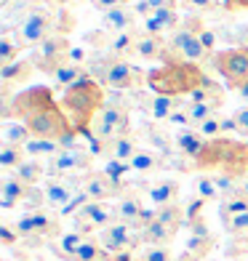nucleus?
<instances>
[{"mask_svg":"<svg viewBox=\"0 0 248 261\" xmlns=\"http://www.w3.org/2000/svg\"><path fill=\"white\" fill-rule=\"evenodd\" d=\"M187 117H190V128H197L200 123L211 120V117H216V110L208 104H187Z\"/></svg>","mask_w":248,"mask_h":261,"instance_id":"nucleus-35","label":"nucleus"},{"mask_svg":"<svg viewBox=\"0 0 248 261\" xmlns=\"http://www.w3.org/2000/svg\"><path fill=\"white\" fill-rule=\"evenodd\" d=\"M117 221L115 208H110L107 203H96V200H88L78 213H75V232L88 234L93 229H107Z\"/></svg>","mask_w":248,"mask_h":261,"instance_id":"nucleus-10","label":"nucleus"},{"mask_svg":"<svg viewBox=\"0 0 248 261\" xmlns=\"http://www.w3.org/2000/svg\"><path fill=\"white\" fill-rule=\"evenodd\" d=\"M69 51H72V45H69L67 35L56 32V35H51L48 40H43L38 48H32L30 62L35 64V69L54 75L59 67H64V64L69 62Z\"/></svg>","mask_w":248,"mask_h":261,"instance_id":"nucleus-7","label":"nucleus"},{"mask_svg":"<svg viewBox=\"0 0 248 261\" xmlns=\"http://www.w3.org/2000/svg\"><path fill=\"white\" fill-rule=\"evenodd\" d=\"M136 11L131 6H120V8H112L107 14H102V24L115 32H134V24H136Z\"/></svg>","mask_w":248,"mask_h":261,"instance_id":"nucleus-17","label":"nucleus"},{"mask_svg":"<svg viewBox=\"0 0 248 261\" xmlns=\"http://www.w3.org/2000/svg\"><path fill=\"white\" fill-rule=\"evenodd\" d=\"M197 171H219L224 176L240 179L248 171V141H235V139H214L206 141L203 152L192 160Z\"/></svg>","mask_w":248,"mask_h":261,"instance_id":"nucleus-3","label":"nucleus"},{"mask_svg":"<svg viewBox=\"0 0 248 261\" xmlns=\"http://www.w3.org/2000/svg\"><path fill=\"white\" fill-rule=\"evenodd\" d=\"M165 45L168 40L155 38V35H136V43H134V56L144 59V62H155V59H163L165 54Z\"/></svg>","mask_w":248,"mask_h":261,"instance_id":"nucleus-18","label":"nucleus"},{"mask_svg":"<svg viewBox=\"0 0 248 261\" xmlns=\"http://www.w3.org/2000/svg\"><path fill=\"white\" fill-rule=\"evenodd\" d=\"M75 261H112V256L99 245V240H86L75 253Z\"/></svg>","mask_w":248,"mask_h":261,"instance_id":"nucleus-34","label":"nucleus"},{"mask_svg":"<svg viewBox=\"0 0 248 261\" xmlns=\"http://www.w3.org/2000/svg\"><path fill=\"white\" fill-rule=\"evenodd\" d=\"M136 152H139V147H136V141H134L131 136H117V139H112L110 144H107V152H104V155H107L110 160L131 165V160H134Z\"/></svg>","mask_w":248,"mask_h":261,"instance_id":"nucleus-23","label":"nucleus"},{"mask_svg":"<svg viewBox=\"0 0 248 261\" xmlns=\"http://www.w3.org/2000/svg\"><path fill=\"white\" fill-rule=\"evenodd\" d=\"M187 99H190V104H208V107H214V110H219V107L224 104V91H221L219 83H214L208 77L203 86L195 88Z\"/></svg>","mask_w":248,"mask_h":261,"instance_id":"nucleus-20","label":"nucleus"},{"mask_svg":"<svg viewBox=\"0 0 248 261\" xmlns=\"http://www.w3.org/2000/svg\"><path fill=\"white\" fill-rule=\"evenodd\" d=\"M144 32H147V35H155V38H163V35L168 32V30H165V27L160 24V19L152 14V16L144 19Z\"/></svg>","mask_w":248,"mask_h":261,"instance_id":"nucleus-48","label":"nucleus"},{"mask_svg":"<svg viewBox=\"0 0 248 261\" xmlns=\"http://www.w3.org/2000/svg\"><path fill=\"white\" fill-rule=\"evenodd\" d=\"M32 72H35V64L30 59H19V62L8 64V67H0V80H3V86H14V83L30 80Z\"/></svg>","mask_w":248,"mask_h":261,"instance_id":"nucleus-24","label":"nucleus"},{"mask_svg":"<svg viewBox=\"0 0 248 261\" xmlns=\"http://www.w3.org/2000/svg\"><path fill=\"white\" fill-rule=\"evenodd\" d=\"M211 64H214L216 72L227 80V86L232 91H238L240 86L248 83V48H224L219 54L211 56Z\"/></svg>","mask_w":248,"mask_h":261,"instance_id":"nucleus-6","label":"nucleus"},{"mask_svg":"<svg viewBox=\"0 0 248 261\" xmlns=\"http://www.w3.org/2000/svg\"><path fill=\"white\" fill-rule=\"evenodd\" d=\"M104 107H115V110H128V96L126 93H120V91H112V93H107V99H104Z\"/></svg>","mask_w":248,"mask_h":261,"instance_id":"nucleus-47","label":"nucleus"},{"mask_svg":"<svg viewBox=\"0 0 248 261\" xmlns=\"http://www.w3.org/2000/svg\"><path fill=\"white\" fill-rule=\"evenodd\" d=\"M197 195H200V200H216V197H221L214 176H200V179H197Z\"/></svg>","mask_w":248,"mask_h":261,"instance_id":"nucleus-41","label":"nucleus"},{"mask_svg":"<svg viewBox=\"0 0 248 261\" xmlns=\"http://www.w3.org/2000/svg\"><path fill=\"white\" fill-rule=\"evenodd\" d=\"M141 211H144V205H141L134 195H126V197H120V203L115 205L117 221H123V224H128V227H134V229H139Z\"/></svg>","mask_w":248,"mask_h":261,"instance_id":"nucleus-22","label":"nucleus"},{"mask_svg":"<svg viewBox=\"0 0 248 261\" xmlns=\"http://www.w3.org/2000/svg\"><path fill=\"white\" fill-rule=\"evenodd\" d=\"M190 232L192 234H190V240H187V253H190L192 258H197V261H203L211 251H214V237H211L203 219L190 221Z\"/></svg>","mask_w":248,"mask_h":261,"instance_id":"nucleus-15","label":"nucleus"},{"mask_svg":"<svg viewBox=\"0 0 248 261\" xmlns=\"http://www.w3.org/2000/svg\"><path fill=\"white\" fill-rule=\"evenodd\" d=\"M88 237L86 234H80V232H69V234H64L62 237V253L64 256H69V258H75V253L80 251V245L86 243Z\"/></svg>","mask_w":248,"mask_h":261,"instance_id":"nucleus-40","label":"nucleus"},{"mask_svg":"<svg viewBox=\"0 0 248 261\" xmlns=\"http://www.w3.org/2000/svg\"><path fill=\"white\" fill-rule=\"evenodd\" d=\"M173 141H176V147H179V152L184 158H190V160H197V155L203 152V147H206V139L197 134L195 128H182L179 134L173 136Z\"/></svg>","mask_w":248,"mask_h":261,"instance_id":"nucleus-19","label":"nucleus"},{"mask_svg":"<svg viewBox=\"0 0 248 261\" xmlns=\"http://www.w3.org/2000/svg\"><path fill=\"white\" fill-rule=\"evenodd\" d=\"M182 59H184V62H192V64H200V62H206V59H208V51L203 48V43H200V35L192 38L182 48Z\"/></svg>","mask_w":248,"mask_h":261,"instance_id":"nucleus-37","label":"nucleus"},{"mask_svg":"<svg viewBox=\"0 0 248 261\" xmlns=\"http://www.w3.org/2000/svg\"><path fill=\"white\" fill-rule=\"evenodd\" d=\"M232 117H235V120H238V123H240V128L245 130V134H248V107H240V110H238V112H235Z\"/></svg>","mask_w":248,"mask_h":261,"instance_id":"nucleus-53","label":"nucleus"},{"mask_svg":"<svg viewBox=\"0 0 248 261\" xmlns=\"http://www.w3.org/2000/svg\"><path fill=\"white\" fill-rule=\"evenodd\" d=\"M24 155H30L32 160H38V158H54V155H59V152H62V147H59V141H51V139H30L24 147Z\"/></svg>","mask_w":248,"mask_h":261,"instance_id":"nucleus-27","label":"nucleus"},{"mask_svg":"<svg viewBox=\"0 0 248 261\" xmlns=\"http://www.w3.org/2000/svg\"><path fill=\"white\" fill-rule=\"evenodd\" d=\"M24 163V149L21 147H0V165L3 168H19Z\"/></svg>","mask_w":248,"mask_h":261,"instance_id":"nucleus-39","label":"nucleus"},{"mask_svg":"<svg viewBox=\"0 0 248 261\" xmlns=\"http://www.w3.org/2000/svg\"><path fill=\"white\" fill-rule=\"evenodd\" d=\"M128 125H131V117H128V110H115V107H104V110L96 115V120L91 125V134L99 141L110 144L117 136H128Z\"/></svg>","mask_w":248,"mask_h":261,"instance_id":"nucleus-9","label":"nucleus"},{"mask_svg":"<svg viewBox=\"0 0 248 261\" xmlns=\"http://www.w3.org/2000/svg\"><path fill=\"white\" fill-rule=\"evenodd\" d=\"M238 93H240L243 99H248V83H245V86H240V88H238Z\"/></svg>","mask_w":248,"mask_h":261,"instance_id":"nucleus-60","label":"nucleus"},{"mask_svg":"<svg viewBox=\"0 0 248 261\" xmlns=\"http://www.w3.org/2000/svg\"><path fill=\"white\" fill-rule=\"evenodd\" d=\"M83 59H86V51H83V48H72V51H69V64H78V67H83V64H80Z\"/></svg>","mask_w":248,"mask_h":261,"instance_id":"nucleus-55","label":"nucleus"},{"mask_svg":"<svg viewBox=\"0 0 248 261\" xmlns=\"http://www.w3.org/2000/svg\"><path fill=\"white\" fill-rule=\"evenodd\" d=\"M141 107L150 112V117H155V120H171V117L179 112L182 107V99H173V96H144L141 99Z\"/></svg>","mask_w":248,"mask_h":261,"instance_id":"nucleus-16","label":"nucleus"},{"mask_svg":"<svg viewBox=\"0 0 248 261\" xmlns=\"http://www.w3.org/2000/svg\"><path fill=\"white\" fill-rule=\"evenodd\" d=\"M19 237H56L59 234V219L48 211H30L16 221Z\"/></svg>","mask_w":248,"mask_h":261,"instance_id":"nucleus-12","label":"nucleus"},{"mask_svg":"<svg viewBox=\"0 0 248 261\" xmlns=\"http://www.w3.org/2000/svg\"><path fill=\"white\" fill-rule=\"evenodd\" d=\"M88 3H93V6H96V3H99V0H88Z\"/></svg>","mask_w":248,"mask_h":261,"instance_id":"nucleus-62","label":"nucleus"},{"mask_svg":"<svg viewBox=\"0 0 248 261\" xmlns=\"http://www.w3.org/2000/svg\"><path fill=\"white\" fill-rule=\"evenodd\" d=\"M179 261H197V258H192V256H190V253H184V256H182V258H179Z\"/></svg>","mask_w":248,"mask_h":261,"instance_id":"nucleus-61","label":"nucleus"},{"mask_svg":"<svg viewBox=\"0 0 248 261\" xmlns=\"http://www.w3.org/2000/svg\"><path fill=\"white\" fill-rule=\"evenodd\" d=\"M136 261H144V258H136Z\"/></svg>","mask_w":248,"mask_h":261,"instance_id":"nucleus-63","label":"nucleus"},{"mask_svg":"<svg viewBox=\"0 0 248 261\" xmlns=\"http://www.w3.org/2000/svg\"><path fill=\"white\" fill-rule=\"evenodd\" d=\"M131 0H99L96 3V8L102 11V14H107V11H112V8H120V6H128Z\"/></svg>","mask_w":248,"mask_h":261,"instance_id":"nucleus-51","label":"nucleus"},{"mask_svg":"<svg viewBox=\"0 0 248 261\" xmlns=\"http://www.w3.org/2000/svg\"><path fill=\"white\" fill-rule=\"evenodd\" d=\"M91 155L88 149H62L59 155L48 160V173L54 176H69L75 171H88Z\"/></svg>","mask_w":248,"mask_h":261,"instance_id":"nucleus-13","label":"nucleus"},{"mask_svg":"<svg viewBox=\"0 0 248 261\" xmlns=\"http://www.w3.org/2000/svg\"><path fill=\"white\" fill-rule=\"evenodd\" d=\"M11 117H21V123L30 128L35 139L62 141L67 134H72L62 104L54 99V91L45 86H32L19 91L11 101Z\"/></svg>","mask_w":248,"mask_h":261,"instance_id":"nucleus-1","label":"nucleus"},{"mask_svg":"<svg viewBox=\"0 0 248 261\" xmlns=\"http://www.w3.org/2000/svg\"><path fill=\"white\" fill-rule=\"evenodd\" d=\"M179 3L184 8H195V11H211V8H216L219 0H179Z\"/></svg>","mask_w":248,"mask_h":261,"instance_id":"nucleus-50","label":"nucleus"},{"mask_svg":"<svg viewBox=\"0 0 248 261\" xmlns=\"http://www.w3.org/2000/svg\"><path fill=\"white\" fill-rule=\"evenodd\" d=\"M19 54H21V48L16 45V40L8 38V32H6L3 38H0V67H8V64L19 62Z\"/></svg>","mask_w":248,"mask_h":261,"instance_id":"nucleus-36","label":"nucleus"},{"mask_svg":"<svg viewBox=\"0 0 248 261\" xmlns=\"http://www.w3.org/2000/svg\"><path fill=\"white\" fill-rule=\"evenodd\" d=\"M30 139H32V134H30V128L21 123V120L3 125V144L6 147H24Z\"/></svg>","mask_w":248,"mask_h":261,"instance_id":"nucleus-29","label":"nucleus"},{"mask_svg":"<svg viewBox=\"0 0 248 261\" xmlns=\"http://www.w3.org/2000/svg\"><path fill=\"white\" fill-rule=\"evenodd\" d=\"M27 192H30L27 184H21L16 176H8V179H3V184H0V205L8 211V208H14L16 203H24Z\"/></svg>","mask_w":248,"mask_h":261,"instance_id":"nucleus-21","label":"nucleus"},{"mask_svg":"<svg viewBox=\"0 0 248 261\" xmlns=\"http://www.w3.org/2000/svg\"><path fill=\"white\" fill-rule=\"evenodd\" d=\"M131 168L128 163H117V160H107V165H104V173L110 176V179H115V181H120L123 179V173Z\"/></svg>","mask_w":248,"mask_h":261,"instance_id":"nucleus-45","label":"nucleus"},{"mask_svg":"<svg viewBox=\"0 0 248 261\" xmlns=\"http://www.w3.org/2000/svg\"><path fill=\"white\" fill-rule=\"evenodd\" d=\"M245 211H248V200H243V197H230V200H224L221 208H219L221 221H230V219L240 216V213H245Z\"/></svg>","mask_w":248,"mask_h":261,"instance_id":"nucleus-38","label":"nucleus"},{"mask_svg":"<svg viewBox=\"0 0 248 261\" xmlns=\"http://www.w3.org/2000/svg\"><path fill=\"white\" fill-rule=\"evenodd\" d=\"M230 134H245V130L240 128V123L235 117H221V136L227 139Z\"/></svg>","mask_w":248,"mask_h":261,"instance_id":"nucleus-49","label":"nucleus"},{"mask_svg":"<svg viewBox=\"0 0 248 261\" xmlns=\"http://www.w3.org/2000/svg\"><path fill=\"white\" fill-rule=\"evenodd\" d=\"M200 43H203V48L211 54L214 51V45H216V35H214V30H203L200 32Z\"/></svg>","mask_w":248,"mask_h":261,"instance_id":"nucleus-52","label":"nucleus"},{"mask_svg":"<svg viewBox=\"0 0 248 261\" xmlns=\"http://www.w3.org/2000/svg\"><path fill=\"white\" fill-rule=\"evenodd\" d=\"M134 43H136V35L134 32H115L112 38H110L107 54L115 56V59H123V54H128V51L134 54Z\"/></svg>","mask_w":248,"mask_h":261,"instance_id":"nucleus-31","label":"nucleus"},{"mask_svg":"<svg viewBox=\"0 0 248 261\" xmlns=\"http://www.w3.org/2000/svg\"><path fill=\"white\" fill-rule=\"evenodd\" d=\"M141 258L144 261H171V251L168 248H158V245H147V251Z\"/></svg>","mask_w":248,"mask_h":261,"instance_id":"nucleus-46","label":"nucleus"},{"mask_svg":"<svg viewBox=\"0 0 248 261\" xmlns=\"http://www.w3.org/2000/svg\"><path fill=\"white\" fill-rule=\"evenodd\" d=\"M54 80H56V86H62L67 91V88H72V86H80V83L91 80V75H88L86 67H78V64H69L67 62L64 67H59L56 72H54Z\"/></svg>","mask_w":248,"mask_h":261,"instance_id":"nucleus-25","label":"nucleus"},{"mask_svg":"<svg viewBox=\"0 0 248 261\" xmlns=\"http://www.w3.org/2000/svg\"><path fill=\"white\" fill-rule=\"evenodd\" d=\"M245 179H248V171H245Z\"/></svg>","mask_w":248,"mask_h":261,"instance_id":"nucleus-64","label":"nucleus"},{"mask_svg":"<svg viewBox=\"0 0 248 261\" xmlns=\"http://www.w3.org/2000/svg\"><path fill=\"white\" fill-rule=\"evenodd\" d=\"M224 229L230 234H248V211L240 213V216H235L230 221H224Z\"/></svg>","mask_w":248,"mask_h":261,"instance_id":"nucleus-44","label":"nucleus"},{"mask_svg":"<svg viewBox=\"0 0 248 261\" xmlns=\"http://www.w3.org/2000/svg\"><path fill=\"white\" fill-rule=\"evenodd\" d=\"M240 197H243V200H248V179L240 184Z\"/></svg>","mask_w":248,"mask_h":261,"instance_id":"nucleus-58","label":"nucleus"},{"mask_svg":"<svg viewBox=\"0 0 248 261\" xmlns=\"http://www.w3.org/2000/svg\"><path fill=\"white\" fill-rule=\"evenodd\" d=\"M197 134L203 136L206 141H214V139H221V117H211V120H206V123H200L197 128Z\"/></svg>","mask_w":248,"mask_h":261,"instance_id":"nucleus-43","label":"nucleus"},{"mask_svg":"<svg viewBox=\"0 0 248 261\" xmlns=\"http://www.w3.org/2000/svg\"><path fill=\"white\" fill-rule=\"evenodd\" d=\"M83 192H86L91 200H96V203H104V200L120 195L123 187H120V181L110 179V176L102 171V173H88L86 176V181H83Z\"/></svg>","mask_w":248,"mask_h":261,"instance_id":"nucleus-14","label":"nucleus"},{"mask_svg":"<svg viewBox=\"0 0 248 261\" xmlns=\"http://www.w3.org/2000/svg\"><path fill=\"white\" fill-rule=\"evenodd\" d=\"M72 24H75L72 16H64V14L56 16L54 11L48 8V3L38 0V3L32 6V11L27 14V19L19 21V27H16V45H19V48H38L43 40H48L51 35H56V32L67 35V30Z\"/></svg>","mask_w":248,"mask_h":261,"instance_id":"nucleus-5","label":"nucleus"},{"mask_svg":"<svg viewBox=\"0 0 248 261\" xmlns=\"http://www.w3.org/2000/svg\"><path fill=\"white\" fill-rule=\"evenodd\" d=\"M43 3H48V6H67L69 0H43Z\"/></svg>","mask_w":248,"mask_h":261,"instance_id":"nucleus-59","label":"nucleus"},{"mask_svg":"<svg viewBox=\"0 0 248 261\" xmlns=\"http://www.w3.org/2000/svg\"><path fill=\"white\" fill-rule=\"evenodd\" d=\"M150 203L165 208V205H173L176 203V195H179V184L176 181H158L155 187H150Z\"/></svg>","mask_w":248,"mask_h":261,"instance_id":"nucleus-26","label":"nucleus"},{"mask_svg":"<svg viewBox=\"0 0 248 261\" xmlns=\"http://www.w3.org/2000/svg\"><path fill=\"white\" fill-rule=\"evenodd\" d=\"M160 158L155 155V152H150V149H139L134 160H131V171L136 173H152V171H158L160 168Z\"/></svg>","mask_w":248,"mask_h":261,"instance_id":"nucleus-33","label":"nucleus"},{"mask_svg":"<svg viewBox=\"0 0 248 261\" xmlns=\"http://www.w3.org/2000/svg\"><path fill=\"white\" fill-rule=\"evenodd\" d=\"M96 240L110 256H117V253L134 251V248L141 243V232H136L134 227H128V224H123V221H115L112 227L99 232Z\"/></svg>","mask_w":248,"mask_h":261,"instance_id":"nucleus-11","label":"nucleus"},{"mask_svg":"<svg viewBox=\"0 0 248 261\" xmlns=\"http://www.w3.org/2000/svg\"><path fill=\"white\" fill-rule=\"evenodd\" d=\"M147 139H150V144L160 149V152H168L171 149V136L165 134V130L155 128V125H147Z\"/></svg>","mask_w":248,"mask_h":261,"instance_id":"nucleus-42","label":"nucleus"},{"mask_svg":"<svg viewBox=\"0 0 248 261\" xmlns=\"http://www.w3.org/2000/svg\"><path fill=\"white\" fill-rule=\"evenodd\" d=\"M0 237H3L6 245H14V243H16V234L11 232V227H0Z\"/></svg>","mask_w":248,"mask_h":261,"instance_id":"nucleus-56","label":"nucleus"},{"mask_svg":"<svg viewBox=\"0 0 248 261\" xmlns=\"http://www.w3.org/2000/svg\"><path fill=\"white\" fill-rule=\"evenodd\" d=\"M104 99H107V93H104L102 83L86 80L80 86L67 88L59 104H62L72 130H78L80 136H86V134H91V125L96 120V115L104 110Z\"/></svg>","mask_w":248,"mask_h":261,"instance_id":"nucleus-2","label":"nucleus"},{"mask_svg":"<svg viewBox=\"0 0 248 261\" xmlns=\"http://www.w3.org/2000/svg\"><path fill=\"white\" fill-rule=\"evenodd\" d=\"M43 173H45V168L40 165V160H32V158H30V160H24V163L16 168V179H19L21 184H27V187H35V184L43 179Z\"/></svg>","mask_w":248,"mask_h":261,"instance_id":"nucleus-32","label":"nucleus"},{"mask_svg":"<svg viewBox=\"0 0 248 261\" xmlns=\"http://www.w3.org/2000/svg\"><path fill=\"white\" fill-rule=\"evenodd\" d=\"M173 232L171 229H165L163 224H158V221H152L150 227H144L141 229V243L144 245H158V248H168V243L173 240Z\"/></svg>","mask_w":248,"mask_h":261,"instance_id":"nucleus-28","label":"nucleus"},{"mask_svg":"<svg viewBox=\"0 0 248 261\" xmlns=\"http://www.w3.org/2000/svg\"><path fill=\"white\" fill-rule=\"evenodd\" d=\"M224 8H230V11H238V8H248V0H221Z\"/></svg>","mask_w":248,"mask_h":261,"instance_id":"nucleus-57","label":"nucleus"},{"mask_svg":"<svg viewBox=\"0 0 248 261\" xmlns=\"http://www.w3.org/2000/svg\"><path fill=\"white\" fill-rule=\"evenodd\" d=\"M155 221L158 224H163L165 229H171L173 234L179 232V227L184 224V211L179 208V205H165V208H158V216H155Z\"/></svg>","mask_w":248,"mask_h":261,"instance_id":"nucleus-30","label":"nucleus"},{"mask_svg":"<svg viewBox=\"0 0 248 261\" xmlns=\"http://www.w3.org/2000/svg\"><path fill=\"white\" fill-rule=\"evenodd\" d=\"M102 86H107L112 91H136L139 86H147V72H141L139 67L128 64L126 59H107L102 75Z\"/></svg>","mask_w":248,"mask_h":261,"instance_id":"nucleus-8","label":"nucleus"},{"mask_svg":"<svg viewBox=\"0 0 248 261\" xmlns=\"http://www.w3.org/2000/svg\"><path fill=\"white\" fill-rule=\"evenodd\" d=\"M208 80V75L200 69V64L192 62H176V64H163L158 69H150L147 72V86L152 93H160V96H190L195 88H200Z\"/></svg>","mask_w":248,"mask_h":261,"instance_id":"nucleus-4","label":"nucleus"},{"mask_svg":"<svg viewBox=\"0 0 248 261\" xmlns=\"http://www.w3.org/2000/svg\"><path fill=\"white\" fill-rule=\"evenodd\" d=\"M147 3L152 6V11H158V8H176L179 0H147Z\"/></svg>","mask_w":248,"mask_h":261,"instance_id":"nucleus-54","label":"nucleus"}]
</instances>
